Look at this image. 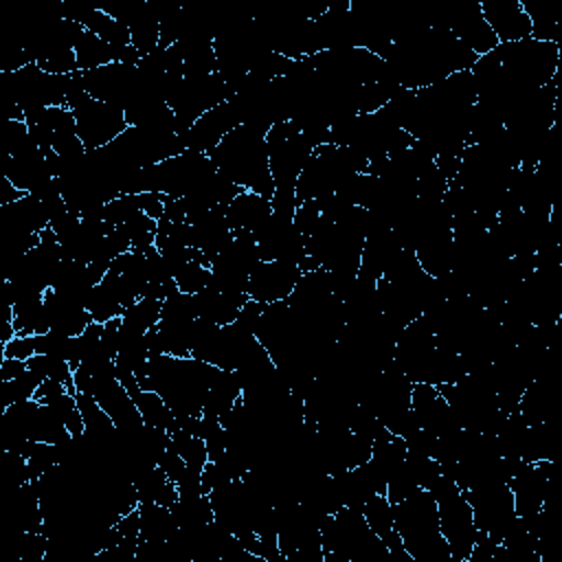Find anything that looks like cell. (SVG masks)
Here are the masks:
<instances>
[{
	"instance_id": "6da1fadb",
	"label": "cell",
	"mask_w": 562,
	"mask_h": 562,
	"mask_svg": "<svg viewBox=\"0 0 562 562\" xmlns=\"http://www.w3.org/2000/svg\"><path fill=\"white\" fill-rule=\"evenodd\" d=\"M476 59L479 55L448 29L419 24L391 44L384 57V68L400 88L419 90L454 72L470 70Z\"/></svg>"
},
{
	"instance_id": "7a4b0ae2",
	"label": "cell",
	"mask_w": 562,
	"mask_h": 562,
	"mask_svg": "<svg viewBox=\"0 0 562 562\" xmlns=\"http://www.w3.org/2000/svg\"><path fill=\"white\" fill-rule=\"evenodd\" d=\"M217 373L215 364L198 358L156 356L138 378L143 391L158 393L173 415H202L209 386Z\"/></svg>"
},
{
	"instance_id": "3957f363",
	"label": "cell",
	"mask_w": 562,
	"mask_h": 562,
	"mask_svg": "<svg viewBox=\"0 0 562 562\" xmlns=\"http://www.w3.org/2000/svg\"><path fill=\"white\" fill-rule=\"evenodd\" d=\"M209 158L237 187L272 200L274 180L268 165L266 130L237 125L209 151Z\"/></svg>"
},
{
	"instance_id": "277c9868",
	"label": "cell",
	"mask_w": 562,
	"mask_h": 562,
	"mask_svg": "<svg viewBox=\"0 0 562 562\" xmlns=\"http://www.w3.org/2000/svg\"><path fill=\"white\" fill-rule=\"evenodd\" d=\"M393 522L413 562H452L441 536L437 503L428 490L417 487L404 501L393 503Z\"/></svg>"
},
{
	"instance_id": "5b68a950",
	"label": "cell",
	"mask_w": 562,
	"mask_h": 562,
	"mask_svg": "<svg viewBox=\"0 0 562 562\" xmlns=\"http://www.w3.org/2000/svg\"><path fill=\"white\" fill-rule=\"evenodd\" d=\"M323 562H386L391 553L358 507H340L321 522Z\"/></svg>"
},
{
	"instance_id": "8992f818",
	"label": "cell",
	"mask_w": 562,
	"mask_h": 562,
	"mask_svg": "<svg viewBox=\"0 0 562 562\" xmlns=\"http://www.w3.org/2000/svg\"><path fill=\"white\" fill-rule=\"evenodd\" d=\"M329 143L336 147H347L367 162L382 160L391 154L408 149L413 136L400 127L386 123L378 112L353 114L331 125Z\"/></svg>"
},
{
	"instance_id": "52a82bcc",
	"label": "cell",
	"mask_w": 562,
	"mask_h": 562,
	"mask_svg": "<svg viewBox=\"0 0 562 562\" xmlns=\"http://www.w3.org/2000/svg\"><path fill=\"white\" fill-rule=\"evenodd\" d=\"M367 167L369 162L347 147H336L331 143L321 145L312 151L296 180V200L307 202L327 198L336 193L351 173H362Z\"/></svg>"
},
{
	"instance_id": "ba28073f",
	"label": "cell",
	"mask_w": 562,
	"mask_h": 562,
	"mask_svg": "<svg viewBox=\"0 0 562 562\" xmlns=\"http://www.w3.org/2000/svg\"><path fill=\"white\" fill-rule=\"evenodd\" d=\"M437 503L439 514V527L441 536L450 549L452 562H465L474 540H476V527L472 518V509L461 492V487L441 472V476L430 485L428 490Z\"/></svg>"
},
{
	"instance_id": "9c48e42d",
	"label": "cell",
	"mask_w": 562,
	"mask_h": 562,
	"mask_svg": "<svg viewBox=\"0 0 562 562\" xmlns=\"http://www.w3.org/2000/svg\"><path fill=\"white\" fill-rule=\"evenodd\" d=\"M268 165L274 180V191L294 193L296 180L310 160L314 147L294 121H283L266 132Z\"/></svg>"
},
{
	"instance_id": "30bf717a",
	"label": "cell",
	"mask_w": 562,
	"mask_h": 562,
	"mask_svg": "<svg viewBox=\"0 0 562 562\" xmlns=\"http://www.w3.org/2000/svg\"><path fill=\"white\" fill-rule=\"evenodd\" d=\"M231 97L224 79L213 72L206 77H184L169 94L167 105L173 112L178 134H184L202 114Z\"/></svg>"
},
{
	"instance_id": "8fae6325",
	"label": "cell",
	"mask_w": 562,
	"mask_h": 562,
	"mask_svg": "<svg viewBox=\"0 0 562 562\" xmlns=\"http://www.w3.org/2000/svg\"><path fill=\"white\" fill-rule=\"evenodd\" d=\"M461 492L472 509L476 531L487 533L494 542H501L507 527L516 518L509 483H481Z\"/></svg>"
},
{
	"instance_id": "7c38bea8",
	"label": "cell",
	"mask_w": 562,
	"mask_h": 562,
	"mask_svg": "<svg viewBox=\"0 0 562 562\" xmlns=\"http://www.w3.org/2000/svg\"><path fill=\"white\" fill-rule=\"evenodd\" d=\"M261 261L259 248L252 235H235L233 241L211 261L209 285L222 292L246 294L248 277Z\"/></svg>"
},
{
	"instance_id": "4fadbf2b",
	"label": "cell",
	"mask_w": 562,
	"mask_h": 562,
	"mask_svg": "<svg viewBox=\"0 0 562 562\" xmlns=\"http://www.w3.org/2000/svg\"><path fill=\"white\" fill-rule=\"evenodd\" d=\"M70 112L75 114L77 136L88 151L110 145L119 134L127 130L125 112L121 108L92 97H88Z\"/></svg>"
},
{
	"instance_id": "5bb4252c",
	"label": "cell",
	"mask_w": 562,
	"mask_h": 562,
	"mask_svg": "<svg viewBox=\"0 0 562 562\" xmlns=\"http://www.w3.org/2000/svg\"><path fill=\"white\" fill-rule=\"evenodd\" d=\"M435 29H448L459 42H463L474 55H485L498 46L494 31L487 26L479 2H459L428 22Z\"/></svg>"
},
{
	"instance_id": "9a60e30c",
	"label": "cell",
	"mask_w": 562,
	"mask_h": 562,
	"mask_svg": "<svg viewBox=\"0 0 562 562\" xmlns=\"http://www.w3.org/2000/svg\"><path fill=\"white\" fill-rule=\"evenodd\" d=\"M88 393L110 415V419L114 422L119 435H134V432H138L145 426L140 411L136 408L132 395L121 384L116 373L92 378L90 386H88Z\"/></svg>"
},
{
	"instance_id": "2e32d148",
	"label": "cell",
	"mask_w": 562,
	"mask_h": 562,
	"mask_svg": "<svg viewBox=\"0 0 562 562\" xmlns=\"http://www.w3.org/2000/svg\"><path fill=\"white\" fill-rule=\"evenodd\" d=\"M551 472H553V459L522 463L514 472V476L509 479V490L514 496L516 516L529 518L547 505L549 490H551Z\"/></svg>"
},
{
	"instance_id": "e0dca14e",
	"label": "cell",
	"mask_w": 562,
	"mask_h": 562,
	"mask_svg": "<svg viewBox=\"0 0 562 562\" xmlns=\"http://www.w3.org/2000/svg\"><path fill=\"white\" fill-rule=\"evenodd\" d=\"M301 268L288 261H259L248 277L246 294L257 303L285 301L301 279Z\"/></svg>"
},
{
	"instance_id": "ac0fdd59",
	"label": "cell",
	"mask_w": 562,
	"mask_h": 562,
	"mask_svg": "<svg viewBox=\"0 0 562 562\" xmlns=\"http://www.w3.org/2000/svg\"><path fill=\"white\" fill-rule=\"evenodd\" d=\"M239 123L237 110L233 105L231 99L222 101L220 105H215L213 110H209L206 114H202L182 136L184 149L191 151H202L209 154L231 130H235Z\"/></svg>"
},
{
	"instance_id": "d6986e66",
	"label": "cell",
	"mask_w": 562,
	"mask_h": 562,
	"mask_svg": "<svg viewBox=\"0 0 562 562\" xmlns=\"http://www.w3.org/2000/svg\"><path fill=\"white\" fill-rule=\"evenodd\" d=\"M411 411H413L417 426L435 437L450 435L459 428L450 413V406L446 404L443 395L439 393V389L435 384H426V382L413 384Z\"/></svg>"
},
{
	"instance_id": "ffe728a7",
	"label": "cell",
	"mask_w": 562,
	"mask_h": 562,
	"mask_svg": "<svg viewBox=\"0 0 562 562\" xmlns=\"http://www.w3.org/2000/svg\"><path fill=\"white\" fill-rule=\"evenodd\" d=\"M479 7L498 44H512L531 37V20L525 13L520 0H481Z\"/></svg>"
},
{
	"instance_id": "44dd1931",
	"label": "cell",
	"mask_w": 562,
	"mask_h": 562,
	"mask_svg": "<svg viewBox=\"0 0 562 562\" xmlns=\"http://www.w3.org/2000/svg\"><path fill=\"white\" fill-rule=\"evenodd\" d=\"M50 220L48 213L35 195L26 193L20 200L0 206V228L2 239H20L40 235L44 228H48Z\"/></svg>"
},
{
	"instance_id": "7402d4cb",
	"label": "cell",
	"mask_w": 562,
	"mask_h": 562,
	"mask_svg": "<svg viewBox=\"0 0 562 562\" xmlns=\"http://www.w3.org/2000/svg\"><path fill=\"white\" fill-rule=\"evenodd\" d=\"M44 310L50 329L64 336H79L92 323V314L86 305L53 288L44 292Z\"/></svg>"
},
{
	"instance_id": "603a6c76",
	"label": "cell",
	"mask_w": 562,
	"mask_h": 562,
	"mask_svg": "<svg viewBox=\"0 0 562 562\" xmlns=\"http://www.w3.org/2000/svg\"><path fill=\"white\" fill-rule=\"evenodd\" d=\"M400 250V244L393 235L391 228H378L371 231L364 237V246H362V257H360V268H358V277L371 283H378L389 266V261L395 257V252Z\"/></svg>"
},
{
	"instance_id": "cb8c5ba5",
	"label": "cell",
	"mask_w": 562,
	"mask_h": 562,
	"mask_svg": "<svg viewBox=\"0 0 562 562\" xmlns=\"http://www.w3.org/2000/svg\"><path fill=\"white\" fill-rule=\"evenodd\" d=\"M272 215L270 200L252 193L241 191L228 206H226V220L235 235H255V231Z\"/></svg>"
},
{
	"instance_id": "d4e9b609",
	"label": "cell",
	"mask_w": 562,
	"mask_h": 562,
	"mask_svg": "<svg viewBox=\"0 0 562 562\" xmlns=\"http://www.w3.org/2000/svg\"><path fill=\"white\" fill-rule=\"evenodd\" d=\"M195 296V310L198 318H204L213 325H231L235 323L239 310L246 305L248 294H235V292H222L213 285H206Z\"/></svg>"
},
{
	"instance_id": "484cf974",
	"label": "cell",
	"mask_w": 562,
	"mask_h": 562,
	"mask_svg": "<svg viewBox=\"0 0 562 562\" xmlns=\"http://www.w3.org/2000/svg\"><path fill=\"white\" fill-rule=\"evenodd\" d=\"M138 503H160L171 507L178 501V487L160 470V465H145L132 474Z\"/></svg>"
},
{
	"instance_id": "4316f807",
	"label": "cell",
	"mask_w": 562,
	"mask_h": 562,
	"mask_svg": "<svg viewBox=\"0 0 562 562\" xmlns=\"http://www.w3.org/2000/svg\"><path fill=\"white\" fill-rule=\"evenodd\" d=\"M239 397H241V382H239L237 373L226 371V369H217V373H215V378L209 386L202 413L222 419L235 406V402Z\"/></svg>"
},
{
	"instance_id": "83f0119b",
	"label": "cell",
	"mask_w": 562,
	"mask_h": 562,
	"mask_svg": "<svg viewBox=\"0 0 562 562\" xmlns=\"http://www.w3.org/2000/svg\"><path fill=\"white\" fill-rule=\"evenodd\" d=\"M138 527L143 540L162 542L176 533V522L171 509L160 503H138Z\"/></svg>"
},
{
	"instance_id": "f1b7e54d",
	"label": "cell",
	"mask_w": 562,
	"mask_h": 562,
	"mask_svg": "<svg viewBox=\"0 0 562 562\" xmlns=\"http://www.w3.org/2000/svg\"><path fill=\"white\" fill-rule=\"evenodd\" d=\"M136 404V408L140 411L143 415V422L147 426H154V428H162L167 432L176 430V415L171 413V408L165 404V400L154 393V391H143L140 384L132 391H127Z\"/></svg>"
},
{
	"instance_id": "f546056e",
	"label": "cell",
	"mask_w": 562,
	"mask_h": 562,
	"mask_svg": "<svg viewBox=\"0 0 562 562\" xmlns=\"http://www.w3.org/2000/svg\"><path fill=\"white\" fill-rule=\"evenodd\" d=\"M75 55H77V68L81 72H86V70H94V68L112 64L114 46H110L105 40H101L99 35L83 29V33L79 35V40L75 44Z\"/></svg>"
},
{
	"instance_id": "4dcf8cb0",
	"label": "cell",
	"mask_w": 562,
	"mask_h": 562,
	"mask_svg": "<svg viewBox=\"0 0 562 562\" xmlns=\"http://www.w3.org/2000/svg\"><path fill=\"white\" fill-rule=\"evenodd\" d=\"M169 509L178 529H193L215 520L209 494H202L195 498H178Z\"/></svg>"
},
{
	"instance_id": "1f68e13d",
	"label": "cell",
	"mask_w": 562,
	"mask_h": 562,
	"mask_svg": "<svg viewBox=\"0 0 562 562\" xmlns=\"http://www.w3.org/2000/svg\"><path fill=\"white\" fill-rule=\"evenodd\" d=\"M127 29H130L132 46L143 57L158 48V44H160V20L154 15V11L147 4H145V9L138 13V18Z\"/></svg>"
},
{
	"instance_id": "d6a6232c",
	"label": "cell",
	"mask_w": 562,
	"mask_h": 562,
	"mask_svg": "<svg viewBox=\"0 0 562 562\" xmlns=\"http://www.w3.org/2000/svg\"><path fill=\"white\" fill-rule=\"evenodd\" d=\"M169 448L176 450L184 459L187 468H191V470L202 472V468L209 461V452H206L204 439L198 437V435H191V432H187L182 428H176V430L169 432Z\"/></svg>"
},
{
	"instance_id": "836d02e7",
	"label": "cell",
	"mask_w": 562,
	"mask_h": 562,
	"mask_svg": "<svg viewBox=\"0 0 562 562\" xmlns=\"http://www.w3.org/2000/svg\"><path fill=\"white\" fill-rule=\"evenodd\" d=\"M42 382H44V378L37 371L29 369V367L18 378L0 382V411H4L7 406H11L15 402H24V400L35 397V391Z\"/></svg>"
},
{
	"instance_id": "e575fe53",
	"label": "cell",
	"mask_w": 562,
	"mask_h": 562,
	"mask_svg": "<svg viewBox=\"0 0 562 562\" xmlns=\"http://www.w3.org/2000/svg\"><path fill=\"white\" fill-rule=\"evenodd\" d=\"M160 312H162V301L156 299H138L136 303H132L123 314V323L138 329V331H147L154 325H158L160 321Z\"/></svg>"
},
{
	"instance_id": "d590c367",
	"label": "cell",
	"mask_w": 562,
	"mask_h": 562,
	"mask_svg": "<svg viewBox=\"0 0 562 562\" xmlns=\"http://www.w3.org/2000/svg\"><path fill=\"white\" fill-rule=\"evenodd\" d=\"M48 538L44 531H18V558L22 562H44Z\"/></svg>"
},
{
	"instance_id": "8d00e7d4",
	"label": "cell",
	"mask_w": 562,
	"mask_h": 562,
	"mask_svg": "<svg viewBox=\"0 0 562 562\" xmlns=\"http://www.w3.org/2000/svg\"><path fill=\"white\" fill-rule=\"evenodd\" d=\"M292 222H294V226L299 228V233H301V235L310 237V235L316 231L318 222H321V209H318V204H316L314 200L299 202V206H296V211H294Z\"/></svg>"
},
{
	"instance_id": "74e56055",
	"label": "cell",
	"mask_w": 562,
	"mask_h": 562,
	"mask_svg": "<svg viewBox=\"0 0 562 562\" xmlns=\"http://www.w3.org/2000/svg\"><path fill=\"white\" fill-rule=\"evenodd\" d=\"M2 358H15V360H29L37 353L35 336H15L9 342L0 345Z\"/></svg>"
},
{
	"instance_id": "f35d334b",
	"label": "cell",
	"mask_w": 562,
	"mask_h": 562,
	"mask_svg": "<svg viewBox=\"0 0 562 562\" xmlns=\"http://www.w3.org/2000/svg\"><path fill=\"white\" fill-rule=\"evenodd\" d=\"M158 465H160V470L169 476V481H173V483H178V481H180V476L187 472V463H184V459H182L176 450H171V448H167V450L162 452V457H160Z\"/></svg>"
},
{
	"instance_id": "ab89813d",
	"label": "cell",
	"mask_w": 562,
	"mask_h": 562,
	"mask_svg": "<svg viewBox=\"0 0 562 562\" xmlns=\"http://www.w3.org/2000/svg\"><path fill=\"white\" fill-rule=\"evenodd\" d=\"M26 371V360H15V358H2L0 362V382L13 380L20 373Z\"/></svg>"
}]
</instances>
